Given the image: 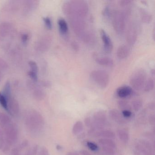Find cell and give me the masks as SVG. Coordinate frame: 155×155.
I'll use <instances>...</instances> for the list:
<instances>
[{"mask_svg":"<svg viewBox=\"0 0 155 155\" xmlns=\"http://www.w3.org/2000/svg\"><path fill=\"white\" fill-rule=\"evenodd\" d=\"M29 84H30V87H31L32 94L34 97L38 100L43 99L44 97V93L43 91L39 88V87L36 86L34 83H30Z\"/></svg>","mask_w":155,"mask_h":155,"instance_id":"cell-18","label":"cell"},{"mask_svg":"<svg viewBox=\"0 0 155 155\" xmlns=\"http://www.w3.org/2000/svg\"><path fill=\"white\" fill-rule=\"evenodd\" d=\"M43 21L47 28L49 30H51L52 28V22L51 20L48 17L43 18Z\"/></svg>","mask_w":155,"mask_h":155,"instance_id":"cell-35","label":"cell"},{"mask_svg":"<svg viewBox=\"0 0 155 155\" xmlns=\"http://www.w3.org/2000/svg\"><path fill=\"white\" fill-rule=\"evenodd\" d=\"M93 125L91 128L102 130L104 128L107 122V117L106 112L103 111H97L91 118Z\"/></svg>","mask_w":155,"mask_h":155,"instance_id":"cell-7","label":"cell"},{"mask_svg":"<svg viewBox=\"0 0 155 155\" xmlns=\"http://www.w3.org/2000/svg\"><path fill=\"white\" fill-rule=\"evenodd\" d=\"M133 2L132 1H128V0H125V1H120V6L123 7H127L131 4Z\"/></svg>","mask_w":155,"mask_h":155,"instance_id":"cell-40","label":"cell"},{"mask_svg":"<svg viewBox=\"0 0 155 155\" xmlns=\"http://www.w3.org/2000/svg\"><path fill=\"white\" fill-rule=\"evenodd\" d=\"M147 80V73L142 69L136 70L132 73L130 80V83L135 90L140 91L144 87Z\"/></svg>","mask_w":155,"mask_h":155,"instance_id":"cell-4","label":"cell"},{"mask_svg":"<svg viewBox=\"0 0 155 155\" xmlns=\"http://www.w3.org/2000/svg\"><path fill=\"white\" fill-rule=\"evenodd\" d=\"M5 140L4 132L2 129L0 127V149H1L4 147L5 144Z\"/></svg>","mask_w":155,"mask_h":155,"instance_id":"cell-33","label":"cell"},{"mask_svg":"<svg viewBox=\"0 0 155 155\" xmlns=\"http://www.w3.org/2000/svg\"><path fill=\"white\" fill-rule=\"evenodd\" d=\"M39 155H49L48 151L46 148L44 147L41 149L40 151Z\"/></svg>","mask_w":155,"mask_h":155,"instance_id":"cell-43","label":"cell"},{"mask_svg":"<svg viewBox=\"0 0 155 155\" xmlns=\"http://www.w3.org/2000/svg\"><path fill=\"white\" fill-rule=\"evenodd\" d=\"M87 146L89 149L92 151H97L98 149V147L97 144L91 141H87Z\"/></svg>","mask_w":155,"mask_h":155,"instance_id":"cell-32","label":"cell"},{"mask_svg":"<svg viewBox=\"0 0 155 155\" xmlns=\"http://www.w3.org/2000/svg\"><path fill=\"white\" fill-rule=\"evenodd\" d=\"M130 49L129 47L126 45H122L118 48L117 56L120 59H124L129 55Z\"/></svg>","mask_w":155,"mask_h":155,"instance_id":"cell-15","label":"cell"},{"mask_svg":"<svg viewBox=\"0 0 155 155\" xmlns=\"http://www.w3.org/2000/svg\"><path fill=\"white\" fill-rule=\"evenodd\" d=\"M73 47L74 48V49H75V50H77L78 49V45H77V43H75V42L73 43Z\"/></svg>","mask_w":155,"mask_h":155,"instance_id":"cell-48","label":"cell"},{"mask_svg":"<svg viewBox=\"0 0 155 155\" xmlns=\"http://www.w3.org/2000/svg\"><path fill=\"white\" fill-rule=\"evenodd\" d=\"M11 91L10 83L9 81H8L4 86L2 95L5 97L8 101V100L11 97Z\"/></svg>","mask_w":155,"mask_h":155,"instance_id":"cell-27","label":"cell"},{"mask_svg":"<svg viewBox=\"0 0 155 155\" xmlns=\"http://www.w3.org/2000/svg\"><path fill=\"white\" fill-rule=\"evenodd\" d=\"M102 151L105 155H115V149L108 147H102Z\"/></svg>","mask_w":155,"mask_h":155,"instance_id":"cell-30","label":"cell"},{"mask_svg":"<svg viewBox=\"0 0 155 155\" xmlns=\"http://www.w3.org/2000/svg\"><path fill=\"white\" fill-rule=\"evenodd\" d=\"M28 34H26V33H23V34L21 35V40H22V42L24 44L27 43V41H28Z\"/></svg>","mask_w":155,"mask_h":155,"instance_id":"cell-41","label":"cell"},{"mask_svg":"<svg viewBox=\"0 0 155 155\" xmlns=\"http://www.w3.org/2000/svg\"><path fill=\"white\" fill-rule=\"evenodd\" d=\"M27 128L32 134L40 132L44 125V120L41 115L37 111H32L28 114L26 119Z\"/></svg>","mask_w":155,"mask_h":155,"instance_id":"cell-2","label":"cell"},{"mask_svg":"<svg viewBox=\"0 0 155 155\" xmlns=\"http://www.w3.org/2000/svg\"><path fill=\"white\" fill-rule=\"evenodd\" d=\"M118 106L119 107L123 110H130V106L127 101L124 100H120L118 102Z\"/></svg>","mask_w":155,"mask_h":155,"instance_id":"cell-29","label":"cell"},{"mask_svg":"<svg viewBox=\"0 0 155 155\" xmlns=\"http://www.w3.org/2000/svg\"><path fill=\"white\" fill-rule=\"evenodd\" d=\"M148 108L151 110H154L155 109V103L154 102H151L148 105Z\"/></svg>","mask_w":155,"mask_h":155,"instance_id":"cell-44","label":"cell"},{"mask_svg":"<svg viewBox=\"0 0 155 155\" xmlns=\"http://www.w3.org/2000/svg\"><path fill=\"white\" fill-rule=\"evenodd\" d=\"M62 10L68 18H77L85 19L88 13V5L85 1H70L63 4Z\"/></svg>","mask_w":155,"mask_h":155,"instance_id":"cell-1","label":"cell"},{"mask_svg":"<svg viewBox=\"0 0 155 155\" xmlns=\"http://www.w3.org/2000/svg\"><path fill=\"white\" fill-rule=\"evenodd\" d=\"M117 135L120 141L123 143H127L129 139V135L126 130L123 129H119L117 130Z\"/></svg>","mask_w":155,"mask_h":155,"instance_id":"cell-20","label":"cell"},{"mask_svg":"<svg viewBox=\"0 0 155 155\" xmlns=\"http://www.w3.org/2000/svg\"><path fill=\"white\" fill-rule=\"evenodd\" d=\"M83 125L80 120L77 121L72 128V133L74 135H78L83 130Z\"/></svg>","mask_w":155,"mask_h":155,"instance_id":"cell-26","label":"cell"},{"mask_svg":"<svg viewBox=\"0 0 155 155\" xmlns=\"http://www.w3.org/2000/svg\"><path fill=\"white\" fill-rule=\"evenodd\" d=\"M93 137H101L103 138L114 139L115 137V134L112 130H98L95 129Z\"/></svg>","mask_w":155,"mask_h":155,"instance_id":"cell-12","label":"cell"},{"mask_svg":"<svg viewBox=\"0 0 155 155\" xmlns=\"http://www.w3.org/2000/svg\"><path fill=\"white\" fill-rule=\"evenodd\" d=\"M98 142L102 147H110L115 149L117 148L116 143L110 139L101 138L99 140Z\"/></svg>","mask_w":155,"mask_h":155,"instance_id":"cell-22","label":"cell"},{"mask_svg":"<svg viewBox=\"0 0 155 155\" xmlns=\"http://www.w3.org/2000/svg\"><path fill=\"white\" fill-rule=\"evenodd\" d=\"M12 124L9 116L5 113L0 112V127L2 130Z\"/></svg>","mask_w":155,"mask_h":155,"instance_id":"cell-17","label":"cell"},{"mask_svg":"<svg viewBox=\"0 0 155 155\" xmlns=\"http://www.w3.org/2000/svg\"><path fill=\"white\" fill-rule=\"evenodd\" d=\"M129 14V10L127 9L118 11L113 14L112 24L114 30L118 34H122L125 31Z\"/></svg>","mask_w":155,"mask_h":155,"instance_id":"cell-3","label":"cell"},{"mask_svg":"<svg viewBox=\"0 0 155 155\" xmlns=\"http://www.w3.org/2000/svg\"><path fill=\"white\" fill-rule=\"evenodd\" d=\"M155 85L154 79L152 78H150L147 80L144 85V90L146 92H149L153 89Z\"/></svg>","mask_w":155,"mask_h":155,"instance_id":"cell-25","label":"cell"},{"mask_svg":"<svg viewBox=\"0 0 155 155\" xmlns=\"http://www.w3.org/2000/svg\"><path fill=\"white\" fill-rule=\"evenodd\" d=\"M100 34L104 45V50L107 53H110L113 49V44L111 39L103 30L100 31Z\"/></svg>","mask_w":155,"mask_h":155,"instance_id":"cell-10","label":"cell"},{"mask_svg":"<svg viewBox=\"0 0 155 155\" xmlns=\"http://www.w3.org/2000/svg\"><path fill=\"white\" fill-rule=\"evenodd\" d=\"M91 79L99 87L106 88L108 85L110 77L108 73L102 70H96L93 71L90 74Z\"/></svg>","mask_w":155,"mask_h":155,"instance_id":"cell-5","label":"cell"},{"mask_svg":"<svg viewBox=\"0 0 155 155\" xmlns=\"http://www.w3.org/2000/svg\"><path fill=\"white\" fill-rule=\"evenodd\" d=\"M67 155H79L77 151H70L67 153Z\"/></svg>","mask_w":155,"mask_h":155,"instance_id":"cell-47","label":"cell"},{"mask_svg":"<svg viewBox=\"0 0 155 155\" xmlns=\"http://www.w3.org/2000/svg\"><path fill=\"white\" fill-rule=\"evenodd\" d=\"M11 25L8 23H2L0 24V36L4 37L9 34L11 29Z\"/></svg>","mask_w":155,"mask_h":155,"instance_id":"cell-23","label":"cell"},{"mask_svg":"<svg viewBox=\"0 0 155 155\" xmlns=\"http://www.w3.org/2000/svg\"><path fill=\"white\" fill-rule=\"evenodd\" d=\"M122 115L123 117L127 118L130 117L132 116V114L131 111L130 110H123L122 111Z\"/></svg>","mask_w":155,"mask_h":155,"instance_id":"cell-39","label":"cell"},{"mask_svg":"<svg viewBox=\"0 0 155 155\" xmlns=\"http://www.w3.org/2000/svg\"><path fill=\"white\" fill-rule=\"evenodd\" d=\"M145 136L149 138L152 139V138L154 137V135L150 132H147L145 134Z\"/></svg>","mask_w":155,"mask_h":155,"instance_id":"cell-46","label":"cell"},{"mask_svg":"<svg viewBox=\"0 0 155 155\" xmlns=\"http://www.w3.org/2000/svg\"><path fill=\"white\" fill-rule=\"evenodd\" d=\"M0 104L5 109L8 110V101L2 93L0 92Z\"/></svg>","mask_w":155,"mask_h":155,"instance_id":"cell-31","label":"cell"},{"mask_svg":"<svg viewBox=\"0 0 155 155\" xmlns=\"http://www.w3.org/2000/svg\"><path fill=\"white\" fill-rule=\"evenodd\" d=\"M8 110L12 115L18 114L19 111V105L18 101L11 97L8 100Z\"/></svg>","mask_w":155,"mask_h":155,"instance_id":"cell-11","label":"cell"},{"mask_svg":"<svg viewBox=\"0 0 155 155\" xmlns=\"http://www.w3.org/2000/svg\"><path fill=\"white\" fill-rule=\"evenodd\" d=\"M138 30L136 23L131 22L130 23L127 30L126 39L130 46H133L136 43L137 38Z\"/></svg>","mask_w":155,"mask_h":155,"instance_id":"cell-9","label":"cell"},{"mask_svg":"<svg viewBox=\"0 0 155 155\" xmlns=\"http://www.w3.org/2000/svg\"><path fill=\"white\" fill-rule=\"evenodd\" d=\"M140 15L141 20L145 23H148L152 20V16L145 10L140 9Z\"/></svg>","mask_w":155,"mask_h":155,"instance_id":"cell-24","label":"cell"},{"mask_svg":"<svg viewBox=\"0 0 155 155\" xmlns=\"http://www.w3.org/2000/svg\"><path fill=\"white\" fill-rule=\"evenodd\" d=\"M1 80H2V74H1V71H0V83H1Z\"/></svg>","mask_w":155,"mask_h":155,"instance_id":"cell-49","label":"cell"},{"mask_svg":"<svg viewBox=\"0 0 155 155\" xmlns=\"http://www.w3.org/2000/svg\"><path fill=\"white\" fill-rule=\"evenodd\" d=\"M94 59L97 63L101 66L112 67L114 65L113 60L108 57H99L96 55Z\"/></svg>","mask_w":155,"mask_h":155,"instance_id":"cell-14","label":"cell"},{"mask_svg":"<svg viewBox=\"0 0 155 155\" xmlns=\"http://www.w3.org/2000/svg\"><path fill=\"white\" fill-rule=\"evenodd\" d=\"M68 19L72 30L80 38L88 31L87 30V23L85 19L77 18H70Z\"/></svg>","mask_w":155,"mask_h":155,"instance_id":"cell-6","label":"cell"},{"mask_svg":"<svg viewBox=\"0 0 155 155\" xmlns=\"http://www.w3.org/2000/svg\"><path fill=\"white\" fill-rule=\"evenodd\" d=\"M51 41L52 39L51 36H45L37 44V48L39 51H46L49 48Z\"/></svg>","mask_w":155,"mask_h":155,"instance_id":"cell-13","label":"cell"},{"mask_svg":"<svg viewBox=\"0 0 155 155\" xmlns=\"http://www.w3.org/2000/svg\"><path fill=\"white\" fill-rule=\"evenodd\" d=\"M2 130L4 132L5 142H7L8 145L11 146L16 143L18 139V130L13 124Z\"/></svg>","mask_w":155,"mask_h":155,"instance_id":"cell-8","label":"cell"},{"mask_svg":"<svg viewBox=\"0 0 155 155\" xmlns=\"http://www.w3.org/2000/svg\"><path fill=\"white\" fill-rule=\"evenodd\" d=\"M149 122L150 125H154L155 123V117L154 115H151L149 117Z\"/></svg>","mask_w":155,"mask_h":155,"instance_id":"cell-42","label":"cell"},{"mask_svg":"<svg viewBox=\"0 0 155 155\" xmlns=\"http://www.w3.org/2000/svg\"><path fill=\"white\" fill-rule=\"evenodd\" d=\"M58 24L60 33L63 35H66L68 31V28L66 21L63 18H60L58 21Z\"/></svg>","mask_w":155,"mask_h":155,"instance_id":"cell-21","label":"cell"},{"mask_svg":"<svg viewBox=\"0 0 155 155\" xmlns=\"http://www.w3.org/2000/svg\"><path fill=\"white\" fill-rule=\"evenodd\" d=\"M8 68V64L7 62L2 59L1 58H0V70H6Z\"/></svg>","mask_w":155,"mask_h":155,"instance_id":"cell-38","label":"cell"},{"mask_svg":"<svg viewBox=\"0 0 155 155\" xmlns=\"http://www.w3.org/2000/svg\"><path fill=\"white\" fill-rule=\"evenodd\" d=\"M143 105V102L140 99H136L131 102L132 108L135 111H138L140 110Z\"/></svg>","mask_w":155,"mask_h":155,"instance_id":"cell-28","label":"cell"},{"mask_svg":"<svg viewBox=\"0 0 155 155\" xmlns=\"http://www.w3.org/2000/svg\"><path fill=\"white\" fill-rule=\"evenodd\" d=\"M80 154L81 155H91L89 152L85 150H81L80 151Z\"/></svg>","mask_w":155,"mask_h":155,"instance_id":"cell-45","label":"cell"},{"mask_svg":"<svg viewBox=\"0 0 155 155\" xmlns=\"http://www.w3.org/2000/svg\"><path fill=\"white\" fill-rule=\"evenodd\" d=\"M28 64L30 67L31 71L37 73L38 71V65H37L36 62L32 61H29Z\"/></svg>","mask_w":155,"mask_h":155,"instance_id":"cell-34","label":"cell"},{"mask_svg":"<svg viewBox=\"0 0 155 155\" xmlns=\"http://www.w3.org/2000/svg\"><path fill=\"white\" fill-rule=\"evenodd\" d=\"M109 115L110 118L113 121L119 123L124 122V119L122 117L121 114L117 110L112 109L110 110Z\"/></svg>","mask_w":155,"mask_h":155,"instance_id":"cell-19","label":"cell"},{"mask_svg":"<svg viewBox=\"0 0 155 155\" xmlns=\"http://www.w3.org/2000/svg\"><path fill=\"white\" fill-rule=\"evenodd\" d=\"M133 93L132 89L128 86H123L118 88L117 91V96L120 98L129 97Z\"/></svg>","mask_w":155,"mask_h":155,"instance_id":"cell-16","label":"cell"},{"mask_svg":"<svg viewBox=\"0 0 155 155\" xmlns=\"http://www.w3.org/2000/svg\"><path fill=\"white\" fill-rule=\"evenodd\" d=\"M85 124L86 126L88 127L91 128L93 125V121H92V118L91 117H87L85 119Z\"/></svg>","mask_w":155,"mask_h":155,"instance_id":"cell-37","label":"cell"},{"mask_svg":"<svg viewBox=\"0 0 155 155\" xmlns=\"http://www.w3.org/2000/svg\"><path fill=\"white\" fill-rule=\"evenodd\" d=\"M29 76L30 77L31 79L34 82H36L38 81V75H37V73L36 72H33V71H30L28 72Z\"/></svg>","mask_w":155,"mask_h":155,"instance_id":"cell-36","label":"cell"}]
</instances>
